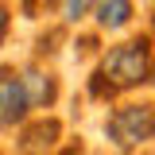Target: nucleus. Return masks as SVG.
Instances as JSON below:
<instances>
[{
    "mask_svg": "<svg viewBox=\"0 0 155 155\" xmlns=\"http://www.w3.org/2000/svg\"><path fill=\"white\" fill-rule=\"evenodd\" d=\"M155 85V39L151 35H128L113 43L97 70L89 74V93L109 101L116 93H136V89H147Z\"/></svg>",
    "mask_w": 155,
    "mask_h": 155,
    "instance_id": "nucleus-1",
    "label": "nucleus"
},
{
    "mask_svg": "<svg viewBox=\"0 0 155 155\" xmlns=\"http://www.w3.org/2000/svg\"><path fill=\"white\" fill-rule=\"evenodd\" d=\"M105 140L116 155H136L155 143V97L120 101L105 116Z\"/></svg>",
    "mask_w": 155,
    "mask_h": 155,
    "instance_id": "nucleus-2",
    "label": "nucleus"
},
{
    "mask_svg": "<svg viewBox=\"0 0 155 155\" xmlns=\"http://www.w3.org/2000/svg\"><path fill=\"white\" fill-rule=\"evenodd\" d=\"M31 113V97L16 66H0V128H16Z\"/></svg>",
    "mask_w": 155,
    "mask_h": 155,
    "instance_id": "nucleus-3",
    "label": "nucleus"
},
{
    "mask_svg": "<svg viewBox=\"0 0 155 155\" xmlns=\"http://www.w3.org/2000/svg\"><path fill=\"white\" fill-rule=\"evenodd\" d=\"M93 23H97V31H109V35L128 31L136 23V0H97L93 4Z\"/></svg>",
    "mask_w": 155,
    "mask_h": 155,
    "instance_id": "nucleus-4",
    "label": "nucleus"
},
{
    "mask_svg": "<svg viewBox=\"0 0 155 155\" xmlns=\"http://www.w3.org/2000/svg\"><path fill=\"white\" fill-rule=\"evenodd\" d=\"M58 136H62V124H58L54 116H51V120H39V124H31V128L23 132L19 151L23 155H51V147L58 143Z\"/></svg>",
    "mask_w": 155,
    "mask_h": 155,
    "instance_id": "nucleus-5",
    "label": "nucleus"
},
{
    "mask_svg": "<svg viewBox=\"0 0 155 155\" xmlns=\"http://www.w3.org/2000/svg\"><path fill=\"white\" fill-rule=\"evenodd\" d=\"M23 74V85H27V97H31V109H51L58 97V81L51 74H43L39 66H27V70H19Z\"/></svg>",
    "mask_w": 155,
    "mask_h": 155,
    "instance_id": "nucleus-6",
    "label": "nucleus"
},
{
    "mask_svg": "<svg viewBox=\"0 0 155 155\" xmlns=\"http://www.w3.org/2000/svg\"><path fill=\"white\" fill-rule=\"evenodd\" d=\"M93 4L97 0H58V16L66 23H81L85 16H93Z\"/></svg>",
    "mask_w": 155,
    "mask_h": 155,
    "instance_id": "nucleus-7",
    "label": "nucleus"
},
{
    "mask_svg": "<svg viewBox=\"0 0 155 155\" xmlns=\"http://www.w3.org/2000/svg\"><path fill=\"white\" fill-rule=\"evenodd\" d=\"M8 27H12V12H8V4L0 0V43H4V35H8Z\"/></svg>",
    "mask_w": 155,
    "mask_h": 155,
    "instance_id": "nucleus-8",
    "label": "nucleus"
},
{
    "mask_svg": "<svg viewBox=\"0 0 155 155\" xmlns=\"http://www.w3.org/2000/svg\"><path fill=\"white\" fill-rule=\"evenodd\" d=\"M54 155H81V147H62V151H54Z\"/></svg>",
    "mask_w": 155,
    "mask_h": 155,
    "instance_id": "nucleus-9",
    "label": "nucleus"
},
{
    "mask_svg": "<svg viewBox=\"0 0 155 155\" xmlns=\"http://www.w3.org/2000/svg\"><path fill=\"white\" fill-rule=\"evenodd\" d=\"M151 39H155V4H151Z\"/></svg>",
    "mask_w": 155,
    "mask_h": 155,
    "instance_id": "nucleus-10",
    "label": "nucleus"
}]
</instances>
